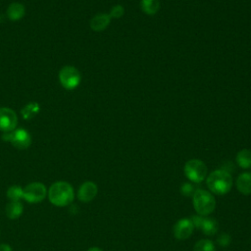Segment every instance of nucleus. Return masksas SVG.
<instances>
[{"mask_svg": "<svg viewBox=\"0 0 251 251\" xmlns=\"http://www.w3.org/2000/svg\"><path fill=\"white\" fill-rule=\"evenodd\" d=\"M47 195V189L41 182H31L24 188L23 198L29 203H38Z\"/></svg>", "mask_w": 251, "mask_h": 251, "instance_id": "nucleus-7", "label": "nucleus"}, {"mask_svg": "<svg viewBox=\"0 0 251 251\" xmlns=\"http://www.w3.org/2000/svg\"><path fill=\"white\" fill-rule=\"evenodd\" d=\"M75 194L73 186L66 181L54 182L48 189L50 202L58 207H64L72 203Z\"/></svg>", "mask_w": 251, "mask_h": 251, "instance_id": "nucleus-1", "label": "nucleus"}, {"mask_svg": "<svg viewBox=\"0 0 251 251\" xmlns=\"http://www.w3.org/2000/svg\"><path fill=\"white\" fill-rule=\"evenodd\" d=\"M193 207L200 216H207L214 212L216 208V199L209 191L196 189L192 196Z\"/></svg>", "mask_w": 251, "mask_h": 251, "instance_id": "nucleus-3", "label": "nucleus"}, {"mask_svg": "<svg viewBox=\"0 0 251 251\" xmlns=\"http://www.w3.org/2000/svg\"><path fill=\"white\" fill-rule=\"evenodd\" d=\"M3 139L6 141H10L12 145L18 149H25L31 143V137L29 133L24 128L14 129L10 132H6L3 134Z\"/></svg>", "mask_w": 251, "mask_h": 251, "instance_id": "nucleus-6", "label": "nucleus"}, {"mask_svg": "<svg viewBox=\"0 0 251 251\" xmlns=\"http://www.w3.org/2000/svg\"><path fill=\"white\" fill-rule=\"evenodd\" d=\"M207 166L205 163L199 159H190L188 160L184 167L183 172L185 176L192 182H201L205 179L207 176Z\"/></svg>", "mask_w": 251, "mask_h": 251, "instance_id": "nucleus-4", "label": "nucleus"}, {"mask_svg": "<svg viewBox=\"0 0 251 251\" xmlns=\"http://www.w3.org/2000/svg\"><path fill=\"white\" fill-rule=\"evenodd\" d=\"M80 78L81 77L78 70L73 66H66L62 68L59 73L60 83L68 90L76 88L80 82Z\"/></svg>", "mask_w": 251, "mask_h": 251, "instance_id": "nucleus-5", "label": "nucleus"}, {"mask_svg": "<svg viewBox=\"0 0 251 251\" xmlns=\"http://www.w3.org/2000/svg\"><path fill=\"white\" fill-rule=\"evenodd\" d=\"M7 15L11 21H19L25 15V6L19 2H14L8 7Z\"/></svg>", "mask_w": 251, "mask_h": 251, "instance_id": "nucleus-14", "label": "nucleus"}, {"mask_svg": "<svg viewBox=\"0 0 251 251\" xmlns=\"http://www.w3.org/2000/svg\"><path fill=\"white\" fill-rule=\"evenodd\" d=\"M236 163L242 169L251 168V150L242 149L236 154Z\"/></svg>", "mask_w": 251, "mask_h": 251, "instance_id": "nucleus-16", "label": "nucleus"}, {"mask_svg": "<svg viewBox=\"0 0 251 251\" xmlns=\"http://www.w3.org/2000/svg\"><path fill=\"white\" fill-rule=\"evenodd\" d=\"M193 191V187L191 186L190 183H183L182 186H181V193L185 196H189L191 195Z\"/></svg>", "mask_w": 251, "mask_h": 251, "instance_id": "nucleus-23", "label": "nucleus"}, {"mask_svg": "<svg viewBox=\"0 0 251 251\" xmlns=\"http://www.w3.org/2000/svg\"><path fill=\"white\" fill-rule=\"evenodd\" d=\"M17 123V115L12 109L0 107V130L10 132L15 129Z\"/></svg>", "mask_w": 251, "mask_h": 251, "instance_id": "nucleus-9", "label": "nucleus"}, {"mask_svg": "<svg viewBox=\"0 0 251 251\" xmlns=\"http://www.w3.org/2000/svg\"><path fill=\"white\" fill-rule=\"evenodd\" d=\"M23 209L24 207L20 201H11L9 204H7L5 212L9 219L15 220L22 215Z\"/></svg>", "mask_w": 251, "mask_h": 251, "instance_id": "nucleus-15", "label": "nucleus"}, {"mask_svg": "<svg viewBox=\"0 0 251 251\" xmlns=\"http://www.w3.org/2000/svg\"><path fill=\"white\" fill-rule=\"evenodd\" d=\"M124 14H125V8L120 4H117V5L113 6L110 13H109V15L112 19L113 18L114 19H120L124 16Z\"/></svg>", "mask_w": 251, "mask_h": 251, "instance_id": "nucleus-21", "label": "nucleus"}, {"mask_svg": "<svg viewBox=\"0 0 251 251\" xmlns=\"http://www.w3.org/2000/svg\"><path fill=\"white\" fill-rule=\"evenodd\" d=\"M98 192V187L93 181L83 182L77 191V197L82 202H90L95 198Z\"/></svg>", "mask_w": 251, "mask_h": 251, "instance_id": "nucleus-11", "label": "nucleus"}, {"mask_svg": "<svg viewBox=\"0 0 251 251\" xmlns=\"http://www.w3.org/2000/svg\"><path fill=\"white\" fill-rule=\"evenodd\" d=\"M194 226L190 219L182 218L179 219L174 226V235L176 239L184 240L188 238L193 232Z\"/></svg>", "mask_w": 251, "mask_h": 251, "instance_id": "nucleus-10", "label": "nucleus"}, {"mask_svg": "<svg viewBox=\"0 0 251 251\" xmlns=\"http://www.w3.org/2000/svg\"><path fill=\"white\" fill-rule=\"evenodd\" d=\"M0 251H13L11 246L6 244V243H2L0 244Z\"/></svg>", "mask_w": 251, "mask_h": 251, "instance_id": "nucleus-24", "label": "nucleus"}, {"mask_svg": "<svg viewBox=\"0 0 251 251\" xmlns=\"http://www.w3.org/2000/svg\"><path fill=\"white\" fill-rule=\"evenodd\" d=\"M112 18L109 14L100 13L95 15L90 21V27L94 31H102L108 27Z\"/></svg>", "mask_w": 251, "mask_h": 251, "instance_id": "nucleus-12", "label": "nucleus"}, {"mask_svg": "<svg viewBox=\"0 0 251 251\" xmlns=\"http://www.w3.org/2000/svg\"><path fill=\"white\" fill-rule=\"evenodd\" d=\"M193 251H215V245L209 239H201L195 243Z\"/></svg>", "mask_w": 251, "mask_h": 251, "instance_id": "nucleus-20", "label": "nucleus"}, {"mask_svg": "<svg viewBox=\"0 0 251 251\" xmlns=\"http://www.w3.org/2000/svg\"><path fill=\"white\" fill-rule=\"evenodd\" d=\"M208 188L217 195L226 194L232 186V176L225 170H216L210 173L206 180Z\"/></svg>", "mask_w": 251, "mask_h": 251, "instance_id": "nucleus-2", "label": "nucleus"}, {"mask_svg": "<svg viewBox=\"0 0 251 251\" xmlns=\"http://www.w3.org/2000/svg\"><path fill=\"white\" fill-rule=\"evenodd\" d=\"M39 111V105L35 102L28 103L22 109L23 118L25 120H29L32 116H34Z\"/></svg>", "mask_w": 251, "mask_h": 251, "instance_id": "nucleus-18", "label": "nucleus"}, {"mask_svg": "<svg viewBox=\"0 0 251 251\" xmlns=\"http://www.w3.org/2000/svg\"><path fill=\"white\" fill-rule=\"evenodd\" d=\"M235 184L237 190L240 193L244 195L251 194V172L241 173L237 176Z\"/></svg>", "mask_w": 251, "mask_h": 251, "instance_id": "nucleus-13", "label": "nucleus"}, {"mask_svg": "<svg viewBox=\"0 0 251 251\" xmlns=\"http://www.w3.org/2000/svg\"><path fill=\"white\" fill-rule=\"evenodd\" d=\"M217 242L219 243V245L226 247V246H227V245L229 244V242H230V236H229L227 233H222V234H220V235L218 236Z\"/></svg>", "mask_w": 251, "mask_h": 251, "instance_id": "nucleus-22", "label": "nucleus"}, {"mask_svg": "<svg viewBox=\"0 0 251 251\" xmlns=\"http://www.w3.org/2000/svg\"><path fill=\"white\" fill-rule=\"evenodd\" d=\"M194 227H197L203 231L206 235H214L219 229L218 222L213 218H204L201 216H192L190 218Z\"/></svg>", "mask_w": 251, "mask_h": 251, "instance_id": "nucleus-8", "label": "nucleus"}, {"mask_svg": "<svg viewBox=\"0 0 251 251\" xmlns=\"http://www.w3.org/2000/svg\"><path fill=\"white\" fill-rule=\"evenodd\" d=\"M87 251H102V250L98 247H92V248H89Z\"/></svg>", "mask_w": 251, "mask_h": 251, "instance_id": "nucleus-25", "label": "nucleus"}, {"mask_svg": "<svg viewBox=\"0 0 251 251\" xmlns=\"http://www.w3.org/2000/svg\"><path fill=\"white\" fill-rule=\"evenodd\" d=\"M141 10L149 16H153L158 13L160 9L159 0H140Z\"/></svg>", "mask_w": 251, "mask_h": 251, "instance_id": "nucleus-17", "label": "nucleus"}, {"mask_svg": "<svg viewBox=\"0 0 251 251\" xmlns=\"http://www.w3.org/2000/svg\"><path fill=\"white\" fill-rule=\"evenodd\" d=\"M24 188H22L19 185H12L7 190V197L11 201H20L21 198H23Z\"/></svg>", "mask_w": 251, "mask_h": 251, "instance_id": "nucleus-19", "label": "nucleus"}]
</instances>
